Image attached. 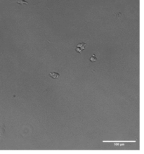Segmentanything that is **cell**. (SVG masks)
<instances>
[{
	"label": "cell",
	"instance_id": "1",
	"mask_svg": "<svg viewBox=\"0 0 144 154\" xmlns=\"http://www.w3.org/2000/svg\"><path fill=\"white\" fill-rule=\"evenodd\" d=\"M87 44L82 42V43H79L78 45H77V47L75 49V51L78 53H82V51H84L85 49V47H86Z\"/></svg>",
	"mask_w": 144,
	"mask_h": 154
},
{
	"label": "cell",
	"instance_id": "5",
	"mask_svg": "<svg viewBox=\"0 0 144 154\" xmlns=\"http://www.w3.org/2000/svg\"><path fill=\"white\" fill-rule=\"evenodd\" d=\"M115 16H117V17H118V18H119V17H120V16H121V14H120V13H118V14H115Z\"/></svg>",
	"mask_w": 144,
	"mask_h": 154
},
{
	"label": "cell",
	"instance_id": "3",
	"mask_svg": "<svg viewBox=\"0 0 144 154\" xmlns=\"http://www.w3.org/2000/svg\"><path fill=\"white\" fill-rule=\"evenodd\" d=\"M17 4H18V5H28V2L25 1V0H18L17 1Z\"/></svg>",
	"mask_w": 144,
	"mask_h": 154
},
{
	"label": "cell",
	"instance_id": "2",
	"mask_svg": "<svg viewBox=\"0 0 144 154\" xmlns=\"http://www.w3.org/2000/svg\"><path fill=\"white\" fill-rule=\"evenodd\" d=\"M49 76L51 77V78H54V79H56V78H58V77L60 76V74L58 73V72H50V73H49Z\"/></svg>",
	"mask_w": 144,
	"mask_h": 154
},
{
	"label": "cell",
	"instance_id": "4",
	"mask_svg": "<svg viewBox=\"0 0 144 154\" xmlns=\"http://www.w3.org/2000/svg\"><path fill=\"white\" fill-rule=\"evenodd\" d=\"M97 57H96L95 54H93L92 57L90 58V61L91 62H95L96 61H97Z\"/></svg>",
	"mask_w": 144,
	"mask_h": 154
}]
</instances>
